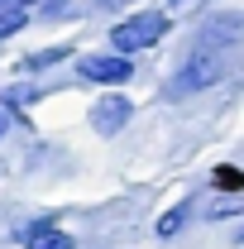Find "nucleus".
<instances>
[{
	"label": "nucleus",
	"mask_w": 244,
	"mask_h": 249,
	"mask_svg": "<svg viewBox=\"0 0 244 249\" xmlns=\"http://www.w3.org/2000/svg\"><path fill=\"white\" fill-rule=\"evenodd\" d=\"M240 34V19H220V24H211V29L201 34V43L192 48V58L177 67V77L168 82V96L173 101H182V96H196L206 91V87H215L225 72H230V38Z\"/></svg>",
	"instance_id": "1"
},
{
	"label": "nucleus",
	"mask_w": 244,
	"mask_h": 249,
	"mask_svg": "<svg viewBox=\"0 0 244 249\" xmlns=\"http://www.w3.org/2000/svg\"><path fill=\"white\" fill-rule=\"evenodd\" d=\"M163 34H168V10H139V15H129L110 29V48L115 53H139V48H153Z\"/></svg>",
	"instance_id": "2"
},
{
	"label": "nucleus",
	"mask_w": 244,
	"mask_h": 249,
	"mask_svg": "<svg viewBox=\"0 0 244 249\" xmlns=\"http://www.w3.org/2000/svg\"><path fill=\"white\" fill-rule=\"evenodd\" d=\"M77 77L105 82V87H124L134 77V62H129V53H91V58L77 62Z\"/></svg>",
	"instance_id": "3"
},
{
	"label": "nucleus",
	"mask_w": 244,
	"mask_h": 249,
	"mask_svg": "<svg viewBox=\"0 0 244 249\" xmlns=\"http://www.w3.org/2000/svg\"><path fill=\"white\" fill-rule=\"evenodd\" d=\"M129 115H134V106H129L120 91L101 96V101L91 106V124H96V134H105V139H110V134H120L124 124H129Z\"/></svg>",
	"instance_id": "4"
},
{
	"label": "nucleus",
	"mask_w": 244,
	"mask_h": 249,
	"mask_svg": "<svg viewBox=\"0 0 244 249\" xmlns=\"http://www.w3.org/2000/svg\"><path fill=\"white\" fill-rule=\"evenodd\" d=\"M19 240H24V249H72V235L58 230V225H48V220L24 225V230H19Z\"/></svg>",
	"instance_id": "5"
},
{
	"label": "nucleus",
	"mask_w": 244,
	"mask_h": 249,
	"mask_svg": "<svg viewBox=\"0 0 244 249\" xmlns=\"http://www.w3.org/2000/svg\"><path fill=\"white\" fill-rule=\"evenodd\" d=\"M24 24H29V5H0V38L19 34Z\"/></svg>",
	"instance_id": "6"
},
{
	"label": "nucleus",
	"mask_w": 244,
	"mask_h": 249,
	"mask_svg": "<svg viewBox=\"0 0 244 249\" xmlns=\"http://www.w3.org/2000/svg\"><path fill=\"white\" fill-rule=\"evenodd\" d=\"M187 216H192V201H182V206H173L168 216L158 220V240H173V235H177V230L187 225Z\"/></svg>",
	"instance_id": "7"
},
{
	"label": "nucleus",
	"mask_w": 244,
	"mask_h": 249,
	"mask_svg": "<svg viewBox=\"0 0 244 249\" xmlns=\"http://www.w3.org/2000/svg\"><path fill=\"white\" fill-rule=\"evenodd\" d=\"M62 58H67V48L58 43V48H43V53H29V58L19 62V67H24V72H38V67H53V62H62Z\"/></svg>",
	"instance_id": "8"
},
{
	"label": "nucleus",
	"mask_w": 244,
	"mask_h": 249,
	"mask_svg": "<svg viewBox=\"0 0 244 249\" xmlns=\"http://www.w3.org/2000/svg\"><path fill=\"white\" fill-rule=\"evenodd\" d=\"M206 216H211V220H225V216H244V196H220V201H211V206H206Z\"/></svg>",
	"instance_id": "9"
},
{
	"label": "nucleus",
	"mask_w": 244,
	"mask_h": 249,
	"mask_svg": "<svg viewBox=\"0 0 244 249\" xmlns=\"http://www.w3.org/2000/svg\"><path fill=\"white\" fill-rule=\"evenodd\" d=\"M196 5H206V0H168V15H192Z\"/></svg>",
	"instance_id": "10"
},
{
	"label": "nucleus",
	"mask_w": 244,
	"mask_h": 249,
	"mask_svg": "<svg viewBox=\"0 0 244 249\" xmlns=\"http://www.w3.org/2000/svg\"><path fill=\"white\" fill-rule=\"evenodd\" d=\"M215 182H220V187H244V178L235 173V168H220V173H215Z\"/></svg>",
	"instance_id": "11"
},
{
	"label": "nucleus",
	"mask_w": 244,
	"mask_h": 249,
	"mask_svg": "<svg viewBox=\"0 0 244 249\" xmlns=\"http://www.w3.org/2000/svg\"><path fill=\"white\" fill-rule=\"evenodd\" d=\"M101 10H124V5H134V0H96Z\"/></svg>",
	"instance_id": "12"
},
{
	"label": "nucleus",
	"mask_w": 244,
	"mask_h": 249,
	"mask_svg": "<svg viewBox=\"0 0 244 249\" xmlns=\"http://www.w3.org/2000/svg\"><path fill=\"white\" fill-rule=\"evenodd\" d=\"M5 124H10V110H5V106H0V134H5Z\"/></svg>",
	"instance_id": "13"
},
{
	"label": "nucleus",
	"mask_w": 244,
	"mask_h": 249,
	"mask_svg": "<svg viewBox=\"0 0 244 249\" xmlns=\"http://www.w3.org/2000/svg\"><path fill=\"white\" fill-rule=\"evenodd\" d=\"M0 5H38V0H0Z\"/></svg>",
	"instance_id": "14"
},
{
	"label": "nucleus",
	"mask_w": 244,
	"mask_h": 249,
	"mask_svg": "<svg viewBox=\"0 0 244 249\" xmlns=\"http://www.w3.org/2000/svg\"><path fill=\"white\" fill-rule=\"evenodd\" d=\"M235 245H244V225H240V230H235Z\"/></svg>",
	"instance_id": "15"
}]
</instances>
